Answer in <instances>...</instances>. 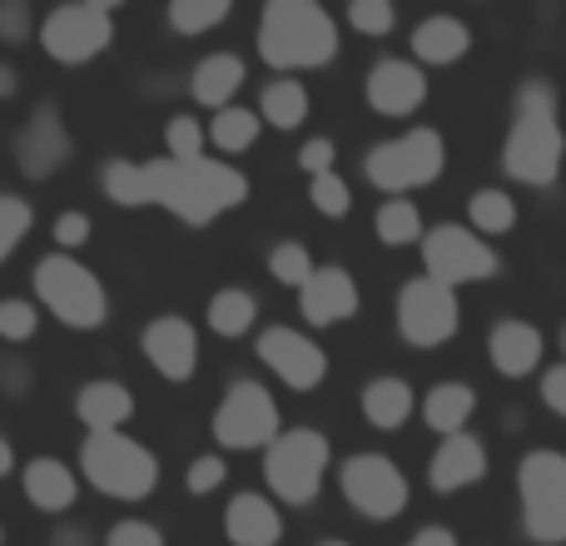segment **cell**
<instances>
[{"label":"cell","instance_id":"obj_22","mask_svg":"<svg viewBox=\"0 0 566 546\" xmlns=\"http://www.w3.org/2000/svg\"><path fill=\"white\" fill-rule=\"evenodd\" d=\"M75 418L85 422V432H119L135 418V392L115 378H90L75 392Z\"/></svg>","mask_w":566,"mask_h":546},{"label":"cell","instance_id":"obj_41","mask_svg":"<svg viewBox=\"0 0 566 546\" xmlns=\"http://www.w3.org/2000/svg\"><path fill=\"white\" fill-rule=\"evenodd\" d=\"M90 234H95V219H90L85 209H65V214L55 219V229H50L55 254H80V249L90 244Z\"/></svg>","mask_w":566,"mask_h":546},{"label":"cell","instance_id":"obj_53","mask_svg":"<svg viewBox=\"0 0 566 546\" xmlns=\"http://www.w3.org/2000/svg\"><path fill=\"white\" fill-rule=\"evenodd\" d=\"M318 546H348V542H318Z\"/></svg>","mask_w":566,"mask_h":546},{"label":"cell","instance_id":"obj_49","mask_svg":"<svg viewBox=\"0 0 566 546\" xmlns=\"http://www.w3.org/2000/svg\"><path fill=\"white\" fill-rule=\"evenodd\" d=\"M50 546H90V532L85 527H60L55 537H50Z\"/></svg>","mask_w":566,"mask_h":546},{"label":"cell","instance_id":"obj_31","mask_svg":"<svg viewBox=\"0 0 566 546\" xmlns=\"http://www.w3.org/2000/svg\"><path fill=\"white\" fill-rule=\"evenodd\" d=\"M468 219H472V234L478 239H497L517 229V199L507 189H478L468 199Z\"/></svg>","mask_w":566,"mask_h":546},{"label":"cell","instance_id":"obj_23","mask_svg":"<svg viewBox=\"0 0 566 546\" xmlns=\"http://www.w3.org/2000/svg\"><path fill=\"white\" fill-rule=\"evenodd\" d=\"M20 487H25L30 507H40V512H70L80 497L75 468H65L60 458H30L25 472H20Z\"/></svg>","mask_w":566,"mask_h":546},{"label":"cell","instance_id":"obj_4","mask_svg":"<svg viewBox=\"0 0 566 546\" xmlns=\"http://www.w3.org/2000/svg\"><path fill=\"white\" fill-rule=\"evenodd\" d=\"M80 477L115 502H145L159 487V458L125 432H90L80 448Z\"/></svg>","mask_w":566,"mask_h":546},{"label":"cell","instance_id":"obj_30","mask_svg":"<svg viewBox=\"0 0 566 546\" xmlns=\"http://www.w3.org/2000/svg\"><path fill=\"white\" fill-rule=\"evenodd\" d=\"M259 129H264V119H259L254 109L229 105V109H219V115L209 119L205 135H209V145H214L219 155H244V149H254Z\"/></svg>","mask_w":566,"mask_h":546},{"label":"cell","instance_id":"obj_52","mask_svg":"<svg viewBox=\"0 0 566 546\" xmlns=\"http://www.w3.org/2000/svg\"><path fill=\"white\" fill-rule=\"evenodd\" d=\"M557 343H562V358H566V323H562V328H557Z\"/></svg>","mask_w":566,"mask_h":546},{"label":"cell","instance_id":"obj_12","mask_svg":"<svg viewBox=\"0 0 566 546\" xmlns=\"http://www.w3.org/2000/svg\"><path fill=\"white\" fill-rule=\"evenodd\" d=\"M338 487H343V502L368 522H392L408 507V477L382 452H353L338 468Z\"/></svg>","mask_w":566,"mask_h":546},{"label":"cell","instance_id":"obj_48","mask_svg":"<svg viewBox=\"0 0 566 546\" xmlns=\"http://www.w3.org/2000/svg\"><path fill=\"white\" fill-rule=\"evenodd\" d=\"M402 546H458V537H452L448 527H422V532H412Z\"/></svg>","mask_w":566,"mask_h":546},{"label":"cell","instance_id":"obj_7","mask_svg":"<svg viewBox=\"0 0 566 546\" xmlns=\"http://www.w3.org/2000/svg\"><path fill=\"white\" fill-rule=\"evenodd\" d=\"M448 165V149H442L438 129H408V135H392L382 145H373L363 155V175L368 185H378L382 195H412V189L432 185Z\"/></svg>","mask_w":566,"mask_h":546},{"label":"cell","instance_id":"obj_25","mask_svg":"<svg viewBox=\"0 0 566 546\" xmlns=\"http://www.w3.org/2000/svg\"><path fill=\"white\" fill-rule=\"evenodd\" d=\"M472 412H478V392H472L468 382H432L428 398H422V422H428L438 438L468 432Z\"/></svg>","mask_w":566,"mask_h":546},{"label":"cell","instance_id":"obj_9","mask_svg":"<svg viewBox=\"0 0 566 546\" xmlns=\"http://www.w3.org/2000/svg\"><path fill=\"white\" fill-rule=\"evenodd\" d=\"M283 432V418H279V402L264 382L254 378H239L229 382L224 402L214 408V442L229 452H259L269 448Z\"/></svg>","mask_w":566,"mask_h":546},{"label":"cell","instance_id":"obj_50","mask_svg":"<svg viewBox=\"0 0 566 546\" xmlns=\"http://www.w3.org/2000/svg\"><path fill=\"white\" fill-rule=\"evenodd\" d=\"M20 90V75H15V65H0V99H10Z\"/></svg>","mask_w":566,"mask_h":546},{"label":"cell","instance_id":"obj_43","mask_svg":"<svg viewBox=\"0 0 566 546\" xmlns=\"http://www.w3.org/2000/svg\"><path fill=\"white\" fill-rule=\"evenodd\" d=\"M35 35V15H30L25 0H6L0 6V40L6 45H25V40Z\"/></svg>","mask_w":566,"mask_h":546},{"label":"cell","instance_id":"obj_35","mask_svg":"<svg viewBox=\"0 0 566 546\" xmlns=\"http://www.w3.org/2000/svg\"><path fill=\"white\" fill-rule=\"evenodd\" d=\"M313 269L318 264H313V254L298 244V239H283L274 254H269V273H274L283 288H303V283L313 279Z\"/></svg>","mask_w":566,"mask_h":546},{"label":"cell","instance_id":"obj_11","mask_svg":"<svg viewBox=\"0 0 566 546\" xmlns=\"http://www.w3.org/2000/svg\"><path fill=\"white\" fill-rule=\"evenodd\" d=\"M462 328V303H458V288L438 279H408L398 288V333L402 343L412 348H442L448 338H458Z\"/></svg>","mask_w":566,"mask_h":546},{"label":"cell","instance_id":"obj_47","mask_svg":"<svg viewBox=\"0 0 566 546\" xmlns=\"http://www.w3.org/2000/svg\"><path fill=\"white\" fill-rule=\"evenodd\" d=\"M542 402H547L557 418H566V363H557V368L542 372Z\"/></svg>","mask_w":566,"mask_h":546},{"label":"cell","instance_id":"obj_40","mask_svg":"<svg viewBox=\"0 0 566 546\" xmlns=\"http://www.w3.org/2000/svg\"><path fill=\"white\" fill-rule=\"evenodd\" d=\"M35 328H40L35 303L30 298H0V338L25 343V338H35Z\"/></svg>","mask_w":566,"mask_h":546},{"label":"cell","instance_id":"obj_46","mask_svg":"<svg viewBox=\"0 0 566 546\" xmlns=\"http://www.w3.org/2000/svg\"><path fill=\"white\" fill-rule=\"evenodd\" d=\"M30 382H35V372H30L25 358H0V388H6V398H25Z\"/></svg>","mask_w":566,"mask_h":546},{"label":"cell","instance_id":"obj_20","mask_svg":"<svg viewBox=\"0 0 566 546\" xmlns=\"http://www.w3.org/2000/svg\"><path fill=\"white\" fill-rule=\"evenodd\" d=\"M542 348H547V338L522 318H502L497 328L488 333L492 368H497L502 378H532V372L542 368Z\"/></svg>","mask_w":566,"mask_h":546},{"label":"cell","instance_id":"obj_39","mask_svg":"<svg viewBox=\"0 0 566 546\" xmlns=\"http://www.w3.org/2000/svg\"><path fill=\"white\" fill-rule=\"evenodd\" d=\"M348 25L358 30V35L382 40L392 25H398V10H392L388 0H353V6H348Z\"/></svg>","mask_w":566,"mask_h":546},{"label":"cell","instance_id":"obj_27","mask_svg":"<svg viewBox=\"0 0 566 546\" xmlns=\"http://www.w3.org/2000/svg\"><path fill=\"white\" fill-rule=\"evenodd\" d=\"M363 418L382 432H398L412 418V388L402 378H373L363 382Z\"/></svg>","mask_w":566,"mask_h":546},{"label":"cell","instance_id":"obj_10","mask_svg":"<svg viewBox=\"0 0 566 546\" xmlns=\"http://www.w3.org/2000/svg\"><path fill=\"white\" fill-rule=\"evenodd\" d=\"M115 40V6L109 0H85V6H60L40 20V50L60 65H85L105 55Z\"/></svg>","mask_w":566,"mask_h":546},{"label":"cell","instance_id":"obj_32","mask_svg":"<svg viewBox=\"0 0 566 546\" xmlns=\"http://www.w3.org/2000/svg\"><path fill=\"white\" fill-rule=\"evenodd\" d=\"M99 189H105V199L119 209H149L145 165H135V159H109V165L99 169Z\"/></svg>","mask_w":566,"mask_h":546},{"label":"cell","instance_id":"obj_42","mask_svg":"<svg viewBox=\"0 0 566 546\" xmlns=\"http://www.w3.org/2000/svg\"><path fill=\"white\" fill-rule=\"evenodd\" d=\"M229 477V462L219 458V452H205V458H195L185 468V487L195 492V497H209V492H219Z\"/></svg>","mask_w":566,"mask_h":546},{"label":"cell","instance_id":"obj_51","mask_svg":"<svg viewBox=\"0 0 566 546\" xmlns=\"http://www.w3.org/2000/svg\"><path fill=\"white\" fill-rule=\"evenodd\" d=\"M10 472H15V448L0 438V477H10Z\"/></svg>","mask_w":566,"mask_h":546},{"label":"cell","instance_id":"obj_17","mask_svg":"<svg viewBox=\"0 0 566 546\" xmlns=\"http://www.w3.org/2000/svg\"><path fill=\"white\" fill-rule=\"evenodd\" d=\"M363 95H368V105L378 109V115L402 119V115H412V109H422V99H428V75H422V65H412V60H378V65L368 70Z\"/></svg>","mask_w":566,"mask_h":546},{"label":"cell","instance_id":"obj_18","mask_svg":"<svg viewBox=\"0 0 566 546\" xmlns=\"http://www.w3.org/2000/svg\"><path fill=\"white\" fill-rule=\"evenodd\" d=\"M298 313L313 328H333V323H348L358 313V283L348 269L323 264L313 269V279L298 288Z\"/></svg>","mask_w":566,"mask_h":546},{"label":"cell","instance_id":"obj_54","mask_svg":"<svg viewBox=\"0 0 566 546\" xmlns=\"http://www.w3.org/2000/svg\"><path fill=\"white\" fill-rule=\"evenodd\" d=\"M0 542H6V527H0Z\"/></svg>","mask_w":566,"mask_h":546},{"label":"cell","instance_id":"obj_19","mask_svg":"<svg viewBox=\"0 0 566 546\" xmlns=\"http://www.w3.org/2000/svg\"><path fill=\"white\" fill-rule=\"evenodd\" d=\"M488 477V448L472 432H458V438H442L438 452L428 462V487L438 497H452V492H468Z\"/></svg>","mask_w":566,"mask_h":546},{"label":"cell","instance_id":"obj_28","mask_svg":"<svg viewBox=\"0 0 566 546\" xmlns=\"http://www.w3.org/2000/svg\"><path fill=\"white\" fill-rule=\"evenodd\" d=\"M308 109H313V99L298 80H269L264 95H259V119L274 129H298L308 119Z\"/></svg>","mask_w":566,"mask_h":546},{"label":"cell","instance_id":"obj_2","mask_svg":"<svg viewBox=\"0 0 566 546\" xmlns=\"http://www.w3.org/2000/svg\"><path fill=\"white\" fill-rule=\"evenodd\" d=\"M562 155H566V139L557 119V90L542 75L522 80L517 99H512V129H507V145H502V169L517 185L547 189L562 175Z\"/></svg>","mask_w":566,"mask_h":546},{"label":"cell","instance_id":"obj_44","mask_svg":"<svg viewBox=\"0 0 566 546\" xmlns=\"http://www.w3.org/2000/svg\"><path fill=\"white\" fill-rule=\"evenodd\" d=\"M105 546H165V532L139 522V517H129V522H115V527H109Z\"/></svg>","mask_w":566,"mask_h":546},{"label":"cell","instance_id":"obj_16","mask_svg":"<svg viewBox=\"0 0 566 546\" xmlns=\"http://www.w3.org/2000/svg\"><path fill=\"white\" fill-rule=\"evenodd\" d=\"M70 129H65V119H60V109L50 105H35L30 109V119L20 125V135H15V159H20V175L25 179H50V175H60L65 169V159H70Z\"/></svg>","mask_w":566,"mask_h":546},{"label":"cell","instance_id":"obj_45","mask_svg":"<svg viewBox=\"0 0 566 546\" xmlns=\"http://www.w3.org/2000/svg\"><path fill=\"white\" fill-rule=\"evenodd\" d=\"M333 159H338V145H333L328 135H318V139H308V145L298 149V169L308 179H318V175H333Z\"/></svg>","mask_w":566,"mask_h":546},{"label":"cell","instance_id":"obj_36","mask_svg":"<svg viewBox=\"0 0 566 546\" xmlns=\"http://www.w3.org/2000/svg\"><path fill=\"white\" fill-rule=\"evenodd\" d=\"M30 224H35V209H30L20 195H0V264L20 249V239L30 234Z\"/></svg>","mask_w":566,"mask_h":546},{"label":"cell","instance_id":"obj_13","mask_svg":"<svg viewBox=\"0 0 566 546\" xmlns=\"http://www.w3.org/2000/svg\"><path fill=\"white\" fill-rule=\"evenodd\" d=\"M422 269L428 279L448 283V288H462V283H482L502 269L497 249L488 239H478L468 224H438L422 234Z\"/></svg>","mask_w":566,"mask_h":546},{"label":"cell","instance_id":"obj_29","mask_svg":"<svg viewBox=\"0 0 566 546\" xmlns=\"http://www.w3.org/2000/svg\"><path fill=\"white\" fill-rule=\"evenodd\" d=\"M205 318H209V328H214L219 338H244V333H254L259 298L249 288H219L214 298H209Z\"/></svg>","mask_w":566,"mask_h":546},{"label":"cell","instance_id":"obj_26","mask_svg":"<svg viewBox=\"0 0 566 546\" xmlns=\"http://www.w3.org/2000/svg\"><path fill=\"white\" fill-rule=\"evenodd\" d=\"M472 50V30L452 15H428L418 30H412V55L422 65H452Z\"/></svg>","mask_w":566,"mask_h":546},{"label":"cell","instance_id":"obj_6","mask_svg":"<svg viewBox=\"0 0 566 546\" xmlns=\"http://www.w3.org/2000/svg\"><path fill=\"white\" fill-rule=\"evenodd\" d=\"M517 502L522 527L532 542L562 546L566 542V452L537 448L517 462Z\"/></svg>","mask_w":566,"mask_h":546},{"label":"cell","instance_id":"obj_24","mask_svg":"<svg viewBox=\"0 0 566 546\" xmlns=\"http://www.w3.org/2000/svg\"><path fill=\"white\" fill-rule=\"evenodd\" d=\"M244 80H249L244 60L229 55V50H219V55H205L195 65V75H189V95H195L205 109H214V115H219V109L234 105V95L244 90Z\"/></svg>","mask_w":566,"mask_h":546},{"label":"cell","instance_id":"obj_3","mask_svg":"<svg viewBox=\"0 0 566 546\" xmlns=\"http://www.w3.org/2000/svg\"><path fill=\"white\" fill-rule=\"evenodd\" d=\"M259 60L269 70H323L338 60V25L318 0H269L259 15Z\"/></svg>","mask_w":566,"mask_h":546},{"label":"cell","instance_id":"obj_8","mask_svg":"<svg viewBox=\"0 0 566 546\" xmlns=\"http://www.w3.org/2000/svg\"><path fill=\"white\" fill-rule=\"evenodd\" d=\"M323 472H328V438L318 428H289L264 448V482L289 507H308L318 497Z\"/></svg>","mask_w":566,"mask_h":546},{"label":"cell","instance_id":"obj_1","mask_svg":"<svg viewBox=\"0 0 566 546\" xmlns=\"http://www.w3.org/2000/svg\"><path fill=\"white\" fill-rule=\"evenodd\" d=\"M145 185H149V204L169 209L179 224L205 229L219 214L239 209L249 199V179L244 169L224 165V159H149L145 165Z\"/></svg>","mask_w":566,"mask_h":546},{"label":"cell","instance_id":"obj_14","mask_svg":"<svg viewBox=\"0 0 566 546\" xmlns=\"http://www.w3.org/2000/svg\"><path fill=\"white\" fill-rule=\"evenodd\" d=\"M259 358H264V368L293 392H313L323 378H328L323 348L298 328H264L259 333Z\"/></svg>","mask_w":566,"mask_h":546},{"label":"cell","instance_id":"obj_5","mask_svg":"<svg viewBox=\"0 0 566 546\" xmlns=\"http://www.w3.org/2000/svg\"><path fill=\"white\" fill-rule=\"evenodd\" d=\"M35 298L50 308V318H60L75 333H95L109 318V293L99 283L95 269H85L75 254H45L35 264Z\"/></svg>","mask_w":566,"mask_h":546},{"label":"cell","instance_id":"obj_37","mask_svg":"<svg viewBox=\"0 0 566 546\" xmlns=\"http://www.w3.org/2000/svg\"><path fill=\"white\" fill-rule=\"evenodd\" d=\"M205 145H209V135L195 115H169V125H165L169 159H179V165H185V159H205Z\"/></svg>","mask_w":566,"mask_h":546},{"label":"cell","instance_id":"obj_21","mask_svg":"<svg viewBox=\"0 0 566 546\" xmlns=\"http://www.w3.org/2000/svg\"><path fill=\"white\" fill-rule=\"evenodd\" d=\"M224 537L234 546H279L283 517L264 492H239V497L224 507Z\"/></svg>","mask_w":566,"mask_h":546},{"label":"cell","instance_id":"obj_38","mask_svg":"<svg viewBox=\"0 0 566 546\" xmlns=\"http://www.w3.org/2000/svg\"><path fill=\"white\" fill-rule=\"evenodd\" d=\"M308 199H313V209H318L323 219H348V209H353V189H348V179L333 169V175H318V179H308Z\"/></svg>","mask_w":566,"mask_h":546},{"label":"cell","instance_id":"obj_15","mask_svg":"<svg viewBox=\"0 0 566 546\" xmlns=\"http://www.w3.org/2000/svg\"><path fill=\"white\" fill-rule=\"evenodd\" d=\"M139 353L165 382H189L199 372V333L179 313H159L155 323H145L139 333Z\"/></svg>","mask_w":566,"mask_h":546},{"label":"cell","instance_id":"obj_34","mask_svg":"<svg viewBox=\"0 0 566 546\" xmlns=\"http://www.w3.org/2000/svg\"><path fill=\"white\" fill-rule=\"evenodd\" d=\"M229 0H175L169 6V25L179 30V35H205V30L224 25L229 20Z\"/></svg>","mask_w":566,"mask_h":546},{"label":"cell","instance_id":"obj_33","mask_svg":"<svg viewBox=\"0 0 566 546\" xmlns=\"http://www.w3.org/2000/svg\"><path fill=\"white\" fill-rule=\"evenodd\" d=\"M422 214L412 199H388V204L378 209V239L388 249H408V244H422Z\"/></svg>","mask_w":566,"mask_h":546}]
</instances>
